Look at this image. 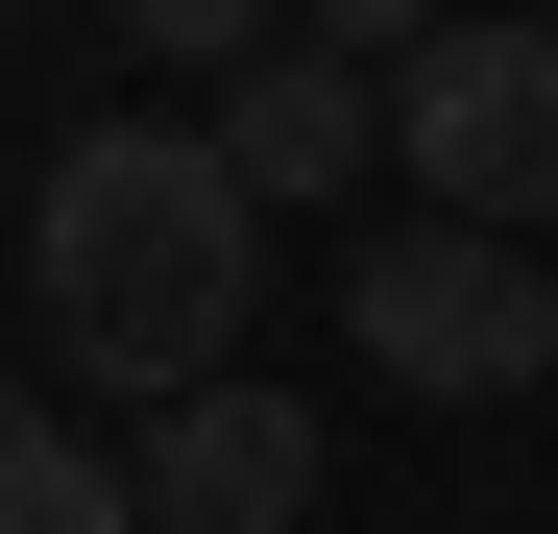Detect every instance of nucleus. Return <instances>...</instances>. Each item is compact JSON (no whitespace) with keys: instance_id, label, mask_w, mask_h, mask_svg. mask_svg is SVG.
<instances>
[{"instance_id":"nucleus-1","label":"nucleus","mask_w":558,"mask_h":534,"mask_svg":"<svg viewBox=\"0 0 558 534\" xmlns=\"http://www.w3.org/2000/svg\"><path fill=\"white\" fill-rule=\"evenodd\" d=\"M25 292L122 413H195L267 316V195L219 170V122H73L25 195Z\"/></svg>"},{"instance_id":"nucleus-2","label":"nucleus","mask_w":558,"mask_h":534,"mask_svg":"<svg viewBox=\"0 0 558 534\" xmlns=\"http://www.w3.org/2000/svg\"><path fill=\"white\" fill-rule=\"evenodd\" d=\"M340 316H364V389H413V413H510V389H558V243L389 219V243L340 267Z\"/></svg>"},{"instance_id":"nucleus-3","label":"nucleus","mask_w":558,"mask_h":534,"mask_svg":"<svg viewBox=\"0 0 558 534\" xmlns=\"http://www.w3.org/2000/svg\"><path fill=\"white\" fill-rule=\"evenodd\" d=\"M389 170H413V219L558 243V25L534 0H461V25L389 73Z\"/></svg>"},{"instance_id":"nucleus-4","label":"nucleus","mask_w":558,"mask_h":534,"mask_svg":"<svg viewBox=\"0 0 558 534\" xmlns=\"http://www.w3.org/2000/svg\"><path fill=\"white\" fill-rule=\"evenodd\" d=\"M146 534H316V389H195V413H146Z\"/></svg>"},{"instance_id":"nucleus-5","label":"nucleus","mask_w":558,"mask_h":534,"mask_svg":"<svg viewBox=\"0 0 558 534\" xmlns=\"http://www.w3.org/2000/svg\"><path fill=\"white\" fill-rule=\"evenodd\" d=\"M364 146H389V73H364V49H267V73H219V170H243V195L267 219H292V195H364Z\"/></svg>"},{"instance_id":"nucleus-6","label":"nucleus","mask_w":558,"mask_h":534,"mask_svg":"<svg viewBox=\"0 0 558 534\" xmlns=\"http://www.w3.org/2000/svg\"><path fill=\"white\" fill-rule=\"evenodd\" d=\"M0 534H146V486H122L49 389H0Z\"/></svg>"},{"instance_id":"nucleus-7","label":"nucleus","mask_w":558,"mask_h":534,"mask_svg":"<svg viewBox=\"0 0 558 534\" xmlns=\"http://www.w3.org/2000/svg\"><path fill=\"white\" fill-rule=\"evenodd\" d=\"M122 49H170V73H267V49H292V0H122Z\"/></svg>"},{"instance_id":"nucleus-8","label":"nucleus","mask_w":558,"mask_h":534,"mask_svg":"<svg viewBox=\"0 0 558 534\" xmlns=\"http://www.w3.org/2000/svg\"><path fill=\"white\" fill-rule=\"evenodd\" d=\"M292 25H316V49H364V73H413V49L461 25V0H292Z\"/></svg>"},{"instance_id":"nucleus-9","label":"nucleus","mask_w":558,"mask_h":534,"mask_svg":"<svg viewBox=\"0 0 558 534\" xmlns=\"http://www.w3.org/2000/svg\"><path fill=\"white\" fill-rule=\"evenodd\" d=\"M534 25H558V0H534Z\"/></svg>"}]
</instances>
